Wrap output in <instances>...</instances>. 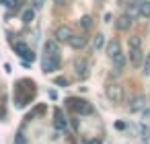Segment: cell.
<instances>
[{"label": "cell", "mask_w": 150, "mask_h": 144, "mask_svg": "<svg viewBox=\"0 0 150 144\" xmlns=\"http://www.w3.org/2000/svg\"><path fill=\"white\" fill-rule=\"evenodd\" d=\"M4 2H6V0H0V4H4Z\"/></svg>", "instance_id": "f546056e"}, {"label": "cell", "mask_w": 150, "mask_h": 144, "mask_svg": "<svg viewBox=\"0 0 150 144\" xmlns=\"http://www.w3.org/2000/svg\"><path fill=\"white\" fill-rule=\"evenodd\" d=\"M84 144H101V138H91V140H84Z\"/></svg>", "instance_id": "d4e9b609"}, {"label": "cell", "mask_w": 150, "mask_h": 144, "mask_svg": "<svg viewBox=\"0 0 150 144\" xmlns=\"http://www.w3.org/2000/svg\"><path fill=\"white\" fill-rule=\"evenodd\" d=\"M66 126H68V121H66L64 113H62L60 109H56V111H54V128H56V130H66Z\"/></svg>", "instance_id": "8992f818"}, {"label": "cell", "mask_w": 150, "mask_h": 144, "mask_svg": "<svg viewBox=\"0 0 150 144\" xmlns=\"http://www.w3.org/2000/svg\"><path fill=\"white\" fill-rule=\"evenodd\" d=\"M144 95H136L134 99H132V105H129V109L132 111H140V109H144Z\"/></svg>", "instance_id": "9c48e42d"}, {"label": "cell", "mask_w": 150, "mask_h": 144, "mask_svg": "<svg viewBox=\"0 0 150 144\" xmlns=\"http://www.w3.org/2000/svg\"><path fill=\"white\" fill-rule=\"evenodd\" d=\"M4 4H6L8 9H17V6H19V0H6Z\"/></svg>", "instance_id": "cb8c5ba5"}, {"label": "cell", "mask_w": 150, "mask_h": 144, "mask_svg": "<svg viewBox=\"0 0 150 144\" xmlns=\"http://www.w3.org/2000/svg\"><path fill=\"white\" fill-rule=\"evenodd\" d=\"M129 60H132V64L136 68L142 64V52H140V48H129Z\"/></svg>", "instance_id": "ba28073f"}, {"label": "cell", "mask_w": 150, "mask_h": 144, "mask_svg": "<svg viewBox=\"0 0 150 144\" xmlns=\"http://www.w3.org/2000/svg\"><path fill=\"white\" fill-rule=\"evenodd\" d=\"M93 43H95V50H103V45H105V37L99 33V35H95V41H93Z\"/></svg>", "instance_id": "ac0fdd59"}, {"label": "cell", "mask_w": 150, "mask_h": 144, "mask_svg": "<svg viewBox=\"0 0 150 144\" xmlns=\"http://www.w3.org/2000/svg\"><path fill=\"white\" fill-rule=\"evenodd\" d=\"M140 134H142V138H144V140H148V136H150V130H148L146 126H140Z\"/></svg>", "instance_id": "7402d4cb"}, {"label": "cell", "mask_w": 150, "mask_h": 144, "mask_svg": "<svg viewBox=\"0 0 150 144\" xmlns=\"http://www.w3.org/2000/svg\"><path fill=\"white\" fill-rule=\"evenodd\" d=\"M129 27H132V19H129L127 15L119 17V21H117V29H119V31H125V29H129Z\"/></svg>", "instance_id": "8fae6325"}, {"label": "cell", "mask_w": 150, "mask_h": 144, "mask_svg": "<svg viewBox=\"0 0 150 144\" xmlns=\"http://www.w3.org/2000/svg\"><path fill=\"white\" fill-rule=\"evenodd\" d=\"M107 97H109L113 103H119V101L123 99V89H121V84L109 82V84H107Z\"/></svg>", "instance_id": "7a4b0ae2"}, {"label": "cell", "mask_w": 150, "mask_h": 144, "mask_svg": "<svg viewBox=\"0 0 150 144\" xmlns=\"http://www.w3.org/2000/svg\"><path fill=\"white\" fill-rule=\"evenodd\" d=\"M31 4H33L35 9H41V6H43V0H31Z\"/></svg>", "instance_id": "484cf974"}, {"label": "cell", "mask_w": 150, "mask_h": 144, "mask_svg": "<svg viewBox=\"0 0 150 144\" xmlns=\"http://www.w3.org/2000/svg\"><path fill=\"white\" fill-rule=\"evenodd\" d=\"M15 52H17V54H19L21 58H25V56L29 54V48H27V45H25L23 41H19V43H15Z\"/></svg>", "instance_id": "9a60e30c"}, {"label": "cell", "mask_w": 150, "mask_h": 144, "mask_svg": "<svg viewBox=\"0 0 150 144\" xmlns=\"http://www.w3.org/2000/svg\"><path fill=\"white\" fill-rule=\"evenodd\" d=\"M74 68H76V74H78L80 78H86V76H88V62H86L84 58L76 60V62H74Z\"/></svg>", "instance_id": "5b68a950"}, {"label": "cell", "mask_w": 150, "mask_h": 144, "mask_svg": "<svg viewBox=\"0 0 150 144\" xmlns=\"http://www.w3.org/2000/svg\"><path fill=\"white\" fill-rule=\"evenodd\" d=\"M21 19H23V23H31V21L35 19V11H33V9H27V11H23Z\"/></svg>", "instance_id": "2e32d148"}, {"label": "cell", "mask_w": 150, "mask_h": 144, "mask_svg": "<svg viewBox=\"0 0 150 144\" xmlns=\"http://www.w3.org/2000/svg\"><path fill=\"white\" fill-rule=\"evenodd\" d=\"M140 13V2H129L127 4V17L132 19V17H136Z\"/></svg>", "instance_id": "5bb4252c"}, {"label": "cell", "mask_w": 150, "mask_h": 144, "mask_svg": "<svg viewBox=\"0 0 150 144\" xmlns=\"http://www.w3.org/2000/svg\"><path fill=\"white\" fill-rule=\"evenodd\" d=\"M56 84H58V87H66V84H68V80H66L64 76H58V78H56Z\"/></svg>", "instance_id": "603a6c76"}, {"label": "cell", "mask_w": 150, "mask_h": 144, "mask_svg": "<svg viewBox=\"0 0 150 144\" xmlns=\"http://www.w3.org/2000/svg\"><path fill=\"white\" fill-rule=\"evenodd\" d=\"M123 66H125V56L119 52V54L113 58V72H115V74H119V72L123 70Z\"/></svg>", "instance_id": "52a82bcc"}, {"label": "cell", "mask_w": 150, "mask_h": 144, "mask_svg": "<svg viewBox=\"0 0 150 144\" xmlns=\"http://www.w3.org/2000/svg\"><path fill=\"white\" fill-rule=\"evenodd\" d=\"M45 56H47V58L58 56V45H56V41H47V43H45Z\"/></svg>", "instance_id": "7c38bea8"}, {"label": "cell", "mask_w": 150, "mask_h": 144, "mask_svg": "<svg viewBox=\"0 0 150 144\" xmlns=\"http://www.w3.org/2000/svg\"><path fill=\"white\" fill-rule=\"evenodd\" d=\"M41 66H43V72H45V74H50V72H54V70H58V68H60V58H58V56H54V58L43 56Z\"/></svg>", "instance_id": "3957f363"}, {"label": "cell", "mask_w": 150, "mask_h": 144, "mask_svg": "<svg viewBox=\"0 0 150 144\" xmlns=\"http://www.w3.org/2000/svg\"><path fill=\"white\" fill-rule=\"evenodd\" d=\"M56 2H58V4H62V2H64V0H56Z\"/></svg>", "instance_id": "f1b7e54d"}, {"label": "cell", "mask_w": 150, "mask_h": 144, "mask_svg": "<svg viewBox=\"0 0 150 144\" xmlns=\"http://www.w3.org/2000/svg\"><path fill=\"white\" fill-rule=\"evenodd\" d=\"M115 128L117 130H125V121H115Z\"/></svg>", "instance_id": "4316f807"}, {"label": "cell", "mask_w": 150, "mask_h": 144, "mask_svg": "<svg viewBox=\"0 0 150 144\" xmlns=\"http://www.w3.org/2000/svg\"><path fill=\"white\" fill-rule=\"evenodd\" d=\"M144 68H146L144 72H146V74H150V58H148V62H146V66H144Z\"/></svg>", "instance_id": "83f0119b"}, {"label": "cell", "mask_w": 150, "mask_h": 144, "mask_svg": "<svg viewBox=\"0 0 150 144\" xmlns=\"http://www.w3.org/2000/svg\"><path fill=\"white\" fill-rule=\"evenodd\" d=\"M66 103H68V107H70L72 111H76V113H82V115L93 113V105H91V103H86V101H82V99L72 97V99H68Z\"/></svg>", "instance_id": "6da1fadb"}, {"label": "cell", "mask_w": 150, "mask_h": 144, "mask_svg": "<svg viewBox=\"0 0 150 144\" xmlns=\"http://www.w3.org/2000/svg\"><path fill=\"white\" fill-rule=\"evenodd\" d=\"M72 35H74V33H72V29H70V27H66V25H62V27H58V29H56V39H58V41H70V39H72Z\"/></svg>", "instance_id": "277c9868"}, {"label": "cell", "mask_w": 150, "mask_h": 144, "mask_svg": "<svg viewBox=\"0 0 150 144\" xmlns=\"http://www.w3.org/2000/svg\"><path fill=\"white\" fill-rule=\"evenodd\" d=\"M15 144H29L27 142V138H25V134L23 132H19L17 136H15Z\"/></svg>", "instance_id": "ffe728a7"}, {"label": "cell", "mask_w": 150, "mask_h": 144, "mask_svg": "<svg viewBox=\"0 0 150 144\" xmlns=\"http://www.w3.org/2000/svg\"><path fill=\"white\" fill-rule=\"evenodd\" d=\"M117 54H119V43H117V41H111V43L107 45V56H109V58L113 60V58H115Z\"/></svg>", "instance_id": "4fadbf2b"}, {"label": "cell", "mask_w": 150, "mask_h": 144, "mask_svg": "<svg viewBox=\"0 0 150 144\" xmlns=\"http://www.w3.org/2000/svg\"><path fill=\"white\" fill-rule=\"evenodd\" d=\"M74 50H80V48H84V43H86V37H82V35H72V39L68 41Z\"/></svg>", "instance_id": "30bf717a"}, {"label": "cell", "mask_w": 150, "mask_h": 144, "mask_svg": "<svg viewBox=\"0 0 150 144\" xmlns=\"http://www.w3.org/2000/svg\"><path fill=\"white\" fill-rule=\"evenodd\" d=\"M140 15H144V17H150V2H148V0L140 2Z\"/></svg>", "instance_id": "e0dca14e"}, {"label": "cell", "mask_w": 150, "mask_h": 144, "mask_svg": "<svg viewBox=\"0 0 150 144\" xmlns=\"http://www.w3.org/2000/svg\"><path fill=\"white\" fill-rule=\"evenodd\" d=\"M127 43H129V48H140V37H138V35H134V37H129V41H127Z\"/></svg>", "instance_id": "44dd1931"}, {"label": "cell", "mask_w": 150, "mask_h": 144, "mask_svg": "<svg viewBox=\"0 0 150 144\" xmlns=\"http://www.w3.org/2000/svg\"><path fill=\"white\" fill-rule=\"evenodd\" d=\"M80 25H82V29H91V27H93V19L86 15V17L80 19Z\"/></svg>", "instance_id": "d6986e66"}]
</instances>
